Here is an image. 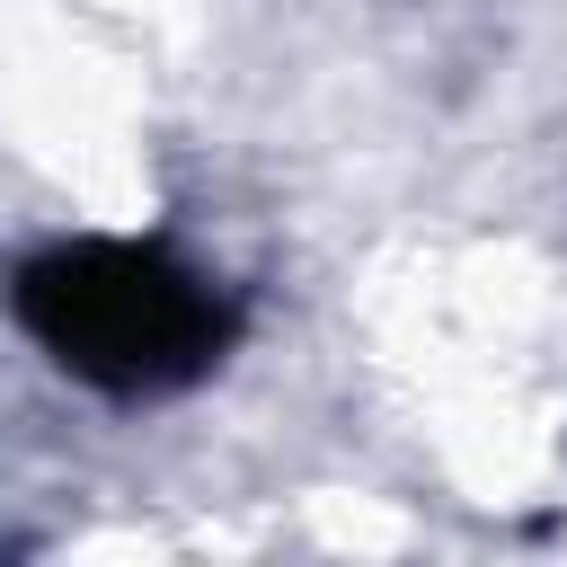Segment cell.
Segmentation results:
<instances>
[{
    "mask_svg": "<svg viewBox=\"0 0 567 567\" xmlns=\"http://www.w3.org/2000/svg\"><path fill=\"white\" fill-rule=\"evenodd\" d=\"M9 328L106 408L195 399L248 346V292L159 230H53L0 275Z\"/></svg>",
    "mask_w": 567,
    "mask_h": 567,
    "instance_id": "1",
    "label": "cell"
}]
</instances>
